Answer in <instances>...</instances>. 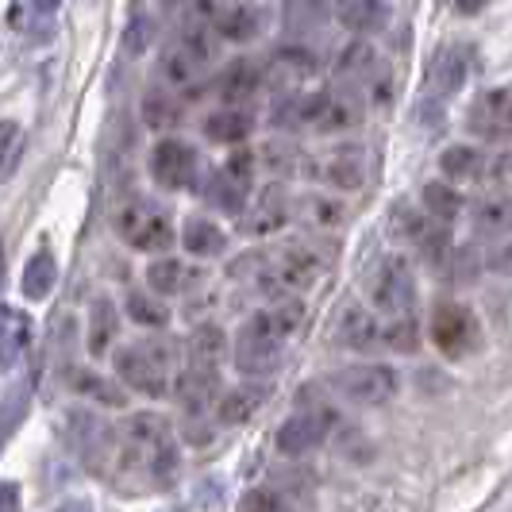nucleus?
<instances>
[{"label": "nucleus", "instance_id": "58836bf2", "mask_svg": "<svg viewBox=\"0 0 512 512\" xmlns=\"http://www.w3.org/2000/svg\"><path fill=\"white\" fill-rule=\"evenodd\" d=\"M382 339L393 347V351H416V343H420V328H416V320L405 312V316H393V320H389V328H382Z\"/></svg>", "mask_w": 512, "mask_h": 512}, {"label": "nucleus", "instance_id": "2eb2a0df", "mask_svg": "<svg viewBox=\"0 0 512 512\" xmlns=\"http://www.w3.org/2000/svg\"><path fill=\"white\" fill-rule=\"evenodd\" d=\"M208 58V47L197 39V35H185L181 43H174L166 58H162V74L166 81H174V85H193L197 74H201V66H205Z\"/></svg>", "mask_w": 512, "mask_h": 512}, {"label": "nucleus", "instance_id": "5701e85b", "mask_svg": "<svg viewBox=\"0 0 512 512\" xmlns=\"http://www.w3.org/2000/svg\"><path fill=\"white\" fill-rule=\"evenodd\" d=\"M335 74L343 77V81H351V85H362V81H370V77H378V54L370 43H351V47H343L339 51V62H335Z\"/></svg>", "mask_w": 512, "mask_h": 512}, {"label": "nucleus", "instance_id": "a211bd4d", "mask_svg": "<svg viewBox=\"0 0 512 512\" xmlns=\"http://www.w3.org/2000/svg\"><path fill=\"white\" fill-rule=\"evenodd\" d=\"M324 178L332 181L335 189L343 193H355L366 181V151L362 147H339V151L328 154L324 162Z\"/></svg>", "mask_w": 512, "mask_h": 512}, {"label": "nucleus", "instance_id": "ddd939ff", "mask_svg": "<svg viewBox=\"0 0 512 512\" xmlns=\"http://www.w3.org/2000/svg\"><path fill=\"white\" fill-rule=\"evenodd\" d=\"M170 393L181 401V409L193 412V416H201L216 405V393H220V370H197V366H185L174 385H170Z\"/></svg>", "mask_w": 512, "mask_h": 512}, {"label": "nucleus", "instance_id": "37998d69", "mask_svg": "<svg viewBox=\"0 0 512 512\" xmlns=\"http://www.w3.org/2000/svg\"><path fill=\"white\" fill-rule=\"evenodd\" d=\"M128 312H131V320H139V324H147V328H162V324L170 320V312L158 305L154 297H147V293H131Z\"/></svg>", "mask_w": 512, "mask_h": 512}, {"label": "nucleus", "instance_id": "473e14b6", "mask_svg": "<svg viewBox=\"0 0 512 512\" xmlns=\"http://www.w3.org/2000/svg\"><path fill=\"white\" fill-rule=\"evenodd\" d=\"M189 278L193 274L181 266L178 258H158V262L147 266V282H151L154 293H181L189 285Z\"/></svg>", "mask_w": 512, "mask_h": 512}, {"label": "nucleus", "instance_id": "864d4df0", "mask_svg": "<svg viewBox=\"0 0 512 512\" xmlns=\"http://www.w3.org/2000/svg\"><path fill=\"white\" fill-rule=\"evenodd\" d=\"M509 228H512V197H509Z\"/></svg>", "mask_w": 512, "mask_h": 512}, {"label": "nucleus", "instance_id": "de8ad7c7", "mask_svg": "<svg viewBox=\"0 0 512 512\" xmlns=\"http://www.w3.org/2000/svg\"><path fill=\"white\" fill-rule=\"evenodd\" d=\"M509 174H512V154H497V158L489 162V170H486L489 181H505Z\"/></svg>", "mask_w": 512, "mask_h": 512}, {"label": "nucleus", "instance_id": "c756f323", "mask_svg": "<svg viewBox=\"0 0 512 512\" xmlns=\"http://www.w3.org/2000/svg\"><path fill=\"white\" fill-rule=\"evenodd\" d=\"M482 151H474V147H466V143H459V147H447V151L439 154V170L447 174V178L455 181H466V178H478L482 174Z\"/></svg>", "mask_w": 512, "mask_h": 512}, {"label": "nucleus", "instance_id": "f03ea898", "mask_svg": "<svg viewBox=\"0 0 512 512\" xmlns=\"http://www.w3.org/2000/svg\"><path fill=\"white\" fill-rule=\"evenodd\" d=\"M305 324V305L278 297V305L251 316L239 335H235V370L247 378H262L282 362V347L289 335L301 332Z\"/></svg>", "mask_w": 512, "mask_h": 512}, {"label": "nucleus", "instance_id": "603ef678", "mask_svg": "<svg viewBox=\"0 0 512 512\" xmlns=\"http://www.w3.org/2000/svg\"><path fill=\"white\" fill-rule=\"evenodd\" d=\"M0 282H4V251H0Z\"/></svg>", "mask_w": 512, "mask_h": 512}, {"label": "nucleus", "instance_id": "c85d7f7f", "mask_svg": "<svg viewBox=\"0 0 512 512\" xmlns=\"http://www.w3.org/2000/svg\"><path fill=\"white\" fill-rule=\"evenodd\" d=\"M31 393H35V382L27 378V382L12 385L8 397L0 401V447H4V443L12 439V432L24 424V412H27V405H31Z\"/></svg>", "mask_w": 512, "mask_h": 512}, {"label": "nucleus", "instance_id": "7c9ffc66", "mask_svg": "<svg viewBox=\"0 0 512 512\" xmlns=\"http://www.w3.org/2000/svg\"><path fill=\"white\" fill-rule=\"evenodd\" d=\"M116 328H120V320H116V308L112 301H93V320H89V351L93 355H104L108 351V343L116 339Z\"/></svg>", "mask_w": 512, "mask_h": 512}, {"label": "nucleus", "instance_id": "f704fd0d", "mask_svg": "<svg viewBox=\"0 0 512 512\" xmlns=\"http://www.w3.org/2000/svg\"><path fill=\"white\" fill-rule=\"evenodd\" d=\"M424 208L436 216L439 224H451L462 212V197L451 185H443V181H428V185H424Z\"/></svg>", "mask_w": 512, "mask_h": 512}, {"label": "nucleus", "instance_id": "9d476101", "mask_svg": "<svg viewBox=\"0 0 512 512\" xmlns=\"http://www.w3.org/2000/svg\"><path fill=\"white\" fill-rule=\"evenodd\" d=\"M335 412L332 409H305L297 416H289L278 428V451L282 455H305L312 447H320L324 439L332 436Z\"/></svg>", "mask_w": 512, "mask_h": 512}, {"label": "nucleus", "instance_id": "9b49d317", "mask_svg": "<svg viewBox=\"0 0 512 512\" xmlns=\"http://www.w3.org/2000/svg\"><path fill=\"white\" fill-rule=\"evenodd\" d=\"M151 174L166 189H185L197 178V151L181 139H162L151 154Z\"/></svg>", "mask_w": 512, "mask_h": 512}, {"label": "nucleus", "instance_id": "b1692460", "mask_svg": "<svg viewBox=\"0 0 512 512\" xmlns=\"http://www.w3.org/2000/svg\"><path fill=\"white\" fill-rule=\"evenodd\" d=\"M247 193H251V181L231 174V170H220L212 178V185H208V201L220 208V212H231V216H239L247 208Z\"/></svg>", "mask_w": 512, "mask_h": 512}, {"label": "nucleus", "instance_id": "1a4fd4ad", "mask_svg": "<svg viewBox=\"0 0 512 512\" xmlns=\"http://www.w3.org/2000/svg\"><path fill=\"white\" fill-rule=\"evenodd\" d=\"M466 128L482 139H509L512 135V85H497L478 93L466 112Z\"/></svg>", "mask_w": 512, "mask_h": 512}, {"label": "nucleus", "instance_id": "7ed1b4c3", "mask_svg": "<svg viewBox=\"0 0 512 512\" xmlns=\"http://www.w3.org/2000/svg\"><path fill=\"white\" fill-rule=\"evenodd\" d=\"M255 274L258 293L266 297H285V293H297L320 278L324 262L316 251L308 247H289L282 255H243V262H235L231 274Z\"/></svg>", "mask_w": 512, "mask_h": 512}, {"label": "nucleus", "instance_id": "a18cd8bd", "mask_svg": "<svg viewBox=\"0 0 512 512\" xmlns=\"http://www.w3.org/2000/svg\"><path fill=\"white\" fill-rule=\"evenodd\" d=\"M305 212L308 220L320 224V228H332V224H339V216H343V208L335 205V201H328V197H308Z\"/></svg>", "mask_w": 512, "mask_h": 512}, {"label": "nucleus", "instance_id": "c03bdc74", "mask_svg": "<svg viewBox=\"0 0 512 512\" xmlns=\"http://www.w3.org/2000/svg\"><path fill=\"white\" fill-rule=\"evenodd\" d=\"M428 216H420L416 208H409V205H397L393 208V235H401V239H409V243H416L424 231H428Z\"/></svg>", "mask_w": 512, "mask_h": 512}, {"label": "nucleus", "instance_id": "412c9836", "mask_svg": "<svg viewBox=\"0 0 512 512\" xmlns=\"http://www.w3.org/2000/svg\"><path fill=\"white\" fill-rule=\"evenodd\" d=\"M258 85H262V70H258L251 58H235L228 70L220 74V81H216L220 97H224L228 104L251 101V97L258 93Z\"/></svg>", "mask_w": 512, "mask_h": 512}, {"label": "nucleus", "instance_id": "4be33fe9", "mask_svg": "<svg viewBox=\"0 0 512 512\" xmlns=\"http://www.w3.org/2000/svg\"><path fill=\"white\" fill-rule=\"evenodd\" d=\"M262 401H266V389L262 385H239V389H231V393L220 397L216 416H220V424H243V420L255 416Z\"/></svg>", "mask_w": 512, "mask_h": 512}, {"label": "nucleus", "instance_id": "a19ab883", "mask_svg": "<svg viewBox=\"0 0 512 512\" xmlns=\"http://www.w3.org/2000/svg\"><path fill=\"white\" fill-rule=\"evenodd\" d=\"M239 512H289V497H285L282 489H274V486L251 489V493H243Z\"/></svg>", "mask_w": 512, "mask_h": 512}, {"label": "nucleus", "instance_id": "09e8293b", "mask_svg": "<svg viewBox=\"0 0 512 512\" xmlns=\"http://www.w3.org/2000/svg\"><path fill=\"white\" fill-rule=\"evenodd\" d=\"M0 512H20V489L0 486Z\"/></svg>", "mask_w": 512, "mask_h": 512}, {"label": "nucleus", "instance_id": "f3484780", "mask_svg": "<svg viewBox=\"0 0 512 512\" xmlns=\"http://www.w3.org/2000/svg\"><path fill=\"white\" fill-rule=\"evenodd\" d=\"M31 343V320L20 308L0 305V370H12Z\"/></svg>", "mask_w": 512, "mask_h": 512}, {"label": "nucleus", "instance_id": "2f4dec72", "mask_svg": "<svg viewBox=\"0 0 512 512\" xmlns=\"http://www.w3.org/2000/svg\"><path fill=\"white\" fill-rule=\"evenodd\" d=\"M70 385H74L77 393H85V397H93V401H101V405H112V409H124V389H116L112 382H104L101 374H89V370H70Z\"/></svg>", "mask_w": 512, "mask_h": 512}, {"label": "nucleus", "instance_id": "cd10ccee", "mask_svg": "<svg viewBox=\"0 0 512 512\" xmlns=\"http://www.w3.org/2000/svg\"><path fill=\"white\" fill-rule=\"evenodd\" d=\"M54 278H58L54 255L51 251H35L31 262L24 266V297L27 301H43V297H51Z\"/></svg>", "mask_w": 512, "mask_h": 512}, {"label": "nucleus", "instance_id": "ea45409f", "mask_svg": "<svg viewBox=\"0 0 512 512\" xmlns=\"http://www.w3.org/2000/svg\"><path fill=\"white\" fill-rule=\"evenodd\" d=\"M416 247H420V255L428 258L432 266H443L451 258V235H447L443 224H428V231L416 239Z\"/></svg>", "mask_w": 512, "mask_h": 512}, {"label": "nucleus", "instance_id": "4c0bfd02", "mask_svg": "<svg viewBox=\"0 0 512 512\" xmlns=\"http://www.w3.org/2000/svg\"><path fill=\"white\" fill-rule=\"evenodd\" d=\"M20 151H24V128L12 124V120H4V124H0V181L16 170Z\"/></svg>", "mask_w": 512, "mask_h": 512}, {"label": "nucleus", "instance_id": "20e7f679", "mask_svg": "<svg viewBox=\"0 0 512 512\" xmlns=\"http://www.w3.org/2000/svg\"><path fill=\"white\" fill-rule=\"evenodd\" d=\"M116 374L147 397H166L174 385V343H131L116 355Z\"/></svg>", "mask_w": 512, "mask_h": 512}, {"label": "nucleus", "instance_id": "f8f14e48", "mask_svg": "<svg viewBox=\"0 0 512 512\" xmlns=\"http://www.w3.org/2000/svg\"><path fill=\"white\" fill-rule=\"evenodd\" d=\"M474 335H478L474 316L462 305H439L432 312V339H436V347L443 355H466Z\"/></svg>", "mask_w": 512, "mask_h": 512}, {"label": "nucleus", "instance_id": "39448f33", "mask_svg": "<svg viewBox=\"0 0 512 512\" xmlns=\"http://www.w3.org/2000/svg\"><path fill=\"white\" fill-rule=\"evenodd\" d=\"M70 443L77 459L85 462L93 474H112L116 462V428L104 420L101 412L74 409L70 412Z\"/></svg>", "mask_w": 512, "mask_h": 512}, {"label": "nucleus", "instance_id": "393cba45", "mask_svg": "<svg viewBox=\"0 0 512 512\" xmlns=\"http://www.w3.org/2000/svg\"><path fill=\"white\" fill-rule=\"evenodd\" d=\"M181 243H185V251L197 258H208V255H220L224 247H228V235L216 228L212 220H201V216H193L185 231H181Z\"/></svg>", "mask_w": 512, "mask_h": 512}, {"label": "nucleus", "instance_id": "dca6fc26", "mask_svg": "<svg viewBox=\"0 0 512 512\" xmlns=\"http://www.w3.org/2000/svg\"><path fill=\"white\" fill-rule=\"evenodd\" d=\"M339 343L343 347H351V351H370V347H378L382 343V328H378V320L366 312L362 305H347L339 312Z\"/></svg>", "mask_w": 512, "mask_h": 512}, {"label": "nucleus", "instance_id": "0eeeda50", "mask_svg": "<svg viewBox=\"0 0 512 512\" xmlns=\"http://www.w3.org/2000/svg\"><path fill=\"white\" fill-rule=\"evenodd\" d=\"M116 231L128 239L135 251H166L174 243V228H170V216L162 208L147 205V201H131L120 220H116Z\"/></svg>", "mask_w": 512, "mask_h": 512}, {"label": "nucleus", "instance_id": "aec40b11", "mask_svg": "<svg viewBox=\"0 0 512 512\" xmlns=\"http://www.w3.org/2000/svg\"><path fill=\"white\" fill-rule=\"evenodd\" d=\"M285 216H289V201H285V193L278 185H270V189L258 197V205L247 212L243 231H247V235H270V231L282 228Z\"/></svg>", "mask_w": 512, "mask_h": 512}, {"label": "nucleus", "instance_id": "4468645a", "mask_svg": "<svg viewBox=\"0 0 512 512\" xmlns=\"http://www.w3.org/2000/svg\"><path fill=\"white\" fill-rule=\"evenodd\" d=\"M466 81V47H443L428 66V93L432 101H447L455 97Z\"/></svg>", "mask_w": 512, "mask_h": 512}, {"label": "nucleus", "instance_id": "8fccbe9b", "mask_svg": "<svg viewBox=\"0 0 512 512\" xmlns=\"http://www.w3.org/2000/svg\"><path fill=\"white\" fill-rule=\"evenodd\" d=\"M58 4H62V0H27V8H31V12H39V16H51Z\"/></svg>", "mask_w": 512, "mask_h": 512}, {"label": "nucleus", "instance_id": "423d86ee", "mask_svg": "<svg viewBox=\"0 0 512 512\" xmlns=\"http://www.w3.org/2000/svg\"><path fill=\"white\" fill-rule=\"evenodd\" d=\"M397 385H401L397 370L382 366V362H362V366H347V370L332 374V389L355 405H385V401H393Z\"/></svg>", "mask_w": 512, "mask_h": 512}, {"label": "nucleus", "instance_id": "c9c22d12", "mask_svg": "<svg viewBox=\"0 0 512 512\" xmlns=\"http://www.w3.org/2000/svg\"><path fill=\"white\" fill-rule=\"evenodd\" d=\"M143 120H147V128L162 131V128H174L181 120V104L170 97V93H147V101H143Z\"/></svg>", "mask_w": 512, "mask_h": 512}, {"label": "nucleus", "instance_id": "79ce46f5", "mask_svg": "<svg viewBox=\"0 0 512 512\" xmlns=\"http://www.w3.org/2000/svg\"><path fill=\"white\" fill-rule=\"evenodd\" d=\"M474 224L478 231H505L509 228V197H486L474 208Z\"/></svg>", "mask_w": 512, "mask_h": 512}, {"label": "nucleus", "instance_id": "49530a36", "mask_svg": "<svg viewBox=\"0 0 512 512\" xmlns=\"http://www.w3.org/2000/svg\"><path fill=\"white\" fill-rule=\"evenodd\" d=\"M147 43H151V20H147V16H135L128 27V51L139 54Z\"/></svg>", "mask_w": 512, "mask_h": 512}, {"label": "nucleus", "instance_id": "3c124183", "mask_svg": "<svg viewBox=\"0 0 512 512\" xmlns=\"http://www.w3.org/2000/svg\"><path fill=\"white\" fill-rule=\"evenodd\" d=\"M489 0H455V8H459L462 16H474V12H482Z\"/></svg>", "mask_w": 512, "mask_h": 512}, {"label": "nucleus", "instance_id": "f257e3e1", "mask_svg": "<svg viewBox=\"0 0 512 512\" xmlns=\"http://www.w3.org/2000/svg\"><path fill=\"white\" fill-rule=\"evenodd\" d=\"M116 474L135 478V489H166L178 478V443L158 412H131L116 428Z\"/></svg>", "mask_w": 512, "mask_h": 512}, {"label": "nucleus", "instance_id": "72a5a7b5", "mask_svg": "<svg viewBox=\"0 0 512 512\" xmlns=\"http://www.w3.org/2000/svg\"><path fill=\"white\" fill-rule=\"evenodd\" d=\"M324 16H328V0H285V24L289 31H316L324 27Z\"/></svg>", "mask_w": 512, "mask_h": 512}, {"label": "nucleus", "instance_id": "bb28decb", "mask_svg": "<svg viewBox=\"0 0 512 512\" xmlns=\"http://www.w3.org/2000/svg\"><path fill=\"white\" fill-rule=\"evenodd\" d=\"M251 128H255V120L247 112H239V108H224V112L205 120V135L212 143H243L251 135Z\"/></svg>", "mask_w": 512, "mask_h": 512}, {"label": "nucleus", "instance_id": "e433bc0d", "mask_svg": "<svg viewBox=\"0 0 512 512\" xmlns=\"http://www.w3.org/2000/svg\"><path fill=\"white\" fill-rule=\"evenodd\" d=\"M258 31V16L251 8H228V12H220V35L231 39V43H247V39H255Z\"/></svg>", "mask_w": 512, "mask_h": 512}, {"label": "nucleus", "instance_id": "6e6552de", "mask_svg": "<svg viewBox=\"0 0 512 512\" xmlns=\"http://www.w3.org/2000/svg\"><path fill=\"white\" fill-rule=\"evenodd\" d=\"M370 297L374 305L389 312V316H405L416 301V282H412V266L401 255H389L378 266L374 282H370Z\"/></svg>", "mask_w": 512, "mask_h": 512}, {"label": "nucleus", "instance_id": "6ab92c4d", "mask_svg": "<svg viewBox=\"0 0 512 512\" xmlns=\"http://www.w3.org/2000/svg\"><path fill=\"white\" fill-rule=\"evenodd\" d=\"M335 16L347 31H359V35H370V31H382L385 20H389V4L385 0H335Z\"/></svg>", "mask_w": 512, "mask_h": 512}, {"label": "nucleus", "instance_id": "a878e982", "mask_svg": "<svg viewBox=\"0 0 512 512\" xmlns=\"http://www.w3.org/2000/svg\"><path fill=\"white\" fill-rule=\"evenodd\" d=\"M220 359H224V332L216 324H201L189 339V366L220 370Z\"/></svg>", "mask_w": 512, "mask_h": 512}]
</instances>
